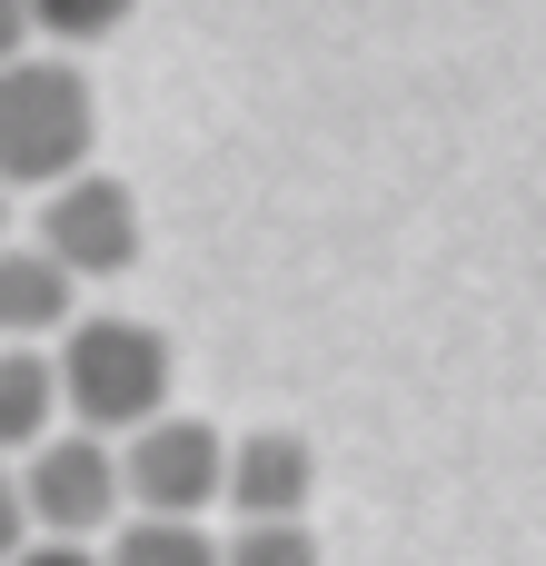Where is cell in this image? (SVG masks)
<instances>
[{"instance_id": "obj_1", "label": "cell", "mask_w": 546, "mask_h": 566, "mask_svg": "<svg viewBox=\"0 0 546 566\" xmlns=\"http://www.w3.org/2000/svg\"><path fill=\"white\" fill-rule=\"evenodd\" d=\"M60 408L80 418V428H99V438H129V428H149L159 408H169V338L149 328V318H119V308H99V318H70L60 328Z\"/></svg>"}, {"instance_id": "obj_2", "label": "cell", "mask_w": 546, "mask_h": 566, "mask_svg": "<svg viewBox=\"0 0 546 566\" xmlns=\"http://www.w3.org/2000/svg\"><path fill=\"white\" fill-rule=\"evenodd\" d=\"M90 139H99V90L80 80V60H0V179L10 189H50L90 169Z\"/></svg>"}, {"instance_id": "obj_3", "label": "cell", "mask_w": 546, "mask_h": 566, "mask_svg": "<svg viewBox=\"0 0 546 566\" xmlns=\"http://www.w3.org/2000/svg\"><path fill=\"white\" fill-rule=\"evenodd\" d=\"M20 507H30V537H109L129 517V478H119V438L99 428H50L30 458H20Z\"/></svg>"}, {"instance_id": "obj_4", "label": "cell", "mask_w": 546, "mask_h": 566, "mask_svg": "<svg viewBox=\"0 0 546 566\" xmlns=\"http://www.w3.org/2000/svg\"><path fill=\"white\" fill-rule=\"evenodd\" d=\"M119 478H129V517H209L229 497V438L209 418H149L119 438Z\"/></svg>"}, {"instance_id": "obj_5", "label": "cell", "mask_w": 546, "mask_h": 566, "mask_svg": "<svg viewBox=\"0 0 546 566\" xmlns=\"http://www.w3.org/2000/svg\"><path fill=\"white\" fill-rule=\"evenodd\" d=\"M30 239H40L80 289H90V279H129V259H139V199H129L109 169H70V179L40 189Z\"/></svg>"}, {"instance_id": "obj_6", "label": "cell", "mask_w": 546, "mask_h": 566, "mask_svg": "<svg viewBox=\"0 0 546 566\" xmlns=\"http://www.w3.org/2000/svg\"><path fill=\"white\" fill-rule=\"evenodd\" d=\"M318 497V458L298 428H249L229 438V507L239 517H308Z\"/></svg>"}, {"instance_id": "obj_7", "label": "cell", "mask_w": 546, "mask_h": 566, "mask_svg": "<svg viewBox=\"0 0 546 566\" xmlns=\"http://www.w3.org/2000/svg\"><path fill=\"white\" fill-rule=\"evenodd\" d=\"M60 428V358L40 338H0V458H30Z\"/></svg>"}, {"instance_id": "obj_8", "label": "cell", "mask_w": 546, "mask_h": 566, "mask_svg": "<svg viewBox=\"0 0 546 566\" xmlns=\"http://www.w3.org/2000/svg\"><path fill=\"white\" fill-rule=\"evenodd\" d=\"M70 269L30 239V249H0V338H60L70 328Z\"/></svg>"}, {"instance_id": "obj_9", "label": "cell", "mask_w": 546, "mask_h": 566, "mask_svg": "<svg viewBox=\"0 0 546 566\" xmlns=\"http://www.w3.org/2000/svg\"><path fill=\"white\" fill-rule=\"evenodd\" d=\"M109 566H229V547L199 517H129L109 537Z\"/></svg>"}, {"instance_id": "obj_10", "label": "cell", "mask_w": 546, "mask_h": 566, "mask_svg": "<svg viewBox=\"0 0 546 566\" xmlns=\"http://www.w3.org/2000/svg\"><path fill=\"white\" fill-rule=\"evenodd\" d=\"M229 566H318V537H308V517H239Z\"/></svg>"}, {"instance_id": "obj_11", "label": "cell", "mask_w": 546, "mask_h": 566, "mask_svg": "<svg viewBox=\"0 0 546 566\" xmlns=\"http://www.w3.org/2000/svg\"><path fill=\"white\" fill-rule=\"evenodd\" d=\"M129 10H139V0H30L40 40H60V50H90V40H109Z\"/></svg>"}, {"instance_id": "obj_12", "label": "cell", "mask_w": 546, "mask_h": 566, "mask_svg": "<svg viewBox=\"0 0 546 566\" xmlns=\"http://www.w3.org/2000/svg\"><path fill=\"white\" fill-rule=\"evenodd\" d=\"M20 547H30V507H20V468L0 458V566L20 557Z\"/></svg>"}, {"instance_id": "obj_13", "label": "cell", "mask_w": 546, "mask_h": 566, "mask_svg": "<svg viewBox=\"0 0 546 566\" xmlns=\"http://www.w3.org/2000/svg\"><path fill=\"white\" fill-rule=\"evenodd\" d=\"M10 566H109V557H90V537H30Z\"/></svg>"}, {"instance_id": "obj_14", "label": "cell", "mask_w": 546, "mask_h": 566, "mask_svg": "<svg viewBox=\"0 0 546 566\" xmlns=\"http://www.w3.org/2000/svg\"><path fill=\"white\" fill-rule=\"evenodd\" d=\"M40 20H30V0H0V60H20V40H30Z\"/></svg>"}, {"instance_id": "obj_15", "label": "cell", "mask_w": 546, "mask_h": 566, "mask_svg": "<svg viewBox=\"0 0 546 566\" xmlns=\"http://www.w3.org/2000/svg\"><path fill=\"white\" fill-rule=\"evenodd\" d=\"M0 189H10V179H0ZM0 229H10V199H0Z\"/></svg>"}]
</instances>
